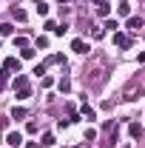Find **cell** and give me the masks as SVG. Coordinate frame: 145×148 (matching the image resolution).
I'll list each match as a JSON object with an SVG mask.
<instances>
[{
  "mask_svg": "<svg viewBox=\"0 0 145 148\" xmlns=\"http://www.w3.org/2000/svg\"><path fill=\"white\" fill-rule=\"evenodd\" d=\"M6 143L12 148H20L23 145V134H20V131H9V134H6Z\"/></svg>",
  "mask_w": 145,
  "mask_h": 148,
  "instance_id": "6da1fadb",
  "label": "cell"
},
{
  "mask_svg": "<svg viewBox=\"0 0 145 148\" xmlns=\"http://www.w3.org/2000/svg\"><path fill=\"white\" fill-rule=\"evenodd\" d=\"M114 46H117V49H128V46H131V37H128L125 32H117V34H114Z\"/></svg>",
  "mask_w": 145,
  "mask_h": 148,
  "instance_id": "7a4b0ae2",
  "label": "cell"
},
{
  "mask_svg": "<svg viewBox=\"0 0 145 148\" xmlns=\"http://www.w3.org/2000/svg\"><path fill=\"white\" fill-rule=\"evenodd\" d=\"M142 23H145V20L140 17V14H128V23H125V29H128V32H134V29H142Z\"/></svg>",
  "mask_w": 145,
  "mask_h": 148,
  "instance_id": "3957f363",
  "label": "cell"
},
{
  "mask_svg": "<svg viewBox=\"0 0 145 148\" xmlns=\"http://www.w3.org/2000/svg\"><path fill=\"white\" fill-rule=\"evenodd\" d=\"M71 51H77V54H85V51H88V43L77 37V40H71Z\"/></svg>",
  "mask_w": 145,
  "mask_h": 148,
  "instance_id": "277c9868",
  "label": "cell"
},
{
  "mask_svg": "<svg viewBox=\"0 0 145 148\" xmlns=\"http://www.w3.org/2000/svg\"><path fill=\"white\" fill-rule=\"evenodd\" d=\"M20 88H29V74H17L14 77V91H20Z\"/></svg>",
  "mask_w": 145,
  "mask_h": 148,
  "instance_id": "5b68a950",
  "label": "cell"
},
{
  "mask_svg": "<svg viewBox=\"0 0 145 148\" xmlns=\"http://www.w3.org/2000/svg\"><path fill=\"white\" fill-rule=\"evenodd\" d=\"M128 134H131L134 140H140V137H142V125H140V123H131V125H128Z\"/></svg>",
  "mask_w": 145,
  "mask_h": 148,
  "instance_id": "8992f818",
  "label": "cell"
},
{
  "mask_svg": "<svg viewBox=\"0 0 145 148\" xmlns=\"http://www.w3.org/2000/svg\"><path fill=\"white\" fill-rule=\"evenodd\" d=\"M117 14H122V17H128V14H131V6H128L125 0H122V3H117Z\"/></svg>",
  "mask_w": 145,
  "mask_h": 148,
  "instance_id": "52a82bcc",
  "label": "cell"
},
{
  "mask_svg": "<svg viewBox=\"0 0 145 148\" xmlns=\"http://www.w3.org/2000/svg\"><path fill=\"white\" fill-rule=\"evenodd\" d=\"M34 49H31V46H26V49H20V57H23V60H34Z\"/></svg>",
  "mask_w": 145,
  "mask_h": 148,
  "instance_id": "ba28073f",
  "label": "cell"
},
{
  "mask_svg": "<svg viewBox=\"0 0 145 148\" xmlns=\"http://www.w3.org/2000/svg\"><path fill=\"white\" fill-rule=\"evenodd\" d=\"M23 117H26V108L23 106H14L12 108V120H23Z\"/></svg>",
  "mask_w": 145,
  "mask_h": 148,
  "instance_id": "9c48e42d",
  "label": "cell"
},
{
  "mask_svg": "<svg viewBox=\"0 0 145 148\" xmlns=\"http://www.w3.org/2000/svg\"><path fill=\"white\" fill-rule=\"evenodd\" d=\"M0 34L12 37V34H14V26H12V23H0Z\"/></svg>",
  "mask_w": 145,
  "mask_h": 148,
  "instance_id": "30bf717a",
  "label": "cell"
},
{
  "mask_svg": "<svg viewBox=\"0 0 145 148\" xmlns=\"http://www.w3.org/2000/svg\"><path fill=\"white\" fill-rule=\"evenodd\" d=\"M12 17H14V20H20V23H26V12L14 6V9H12Z\"/></svg>",
  "mask_w": 145,
  "mask_h": 148,
  "instance_id": "8fae6325",
  "label": "cell"
},
{
  "mask_svg": "<svg viewBox=\"0 0 145 148\" xmlns=\"http://www.w3.org/2000/svg\"><path fill=\"white\" fill-rule=\"evenodd\" d=\"M80 114H83L85 120H94V108H91V106H85V103H83V111H80Z\"/></svg>",
  "mask_w": 145,
  "mask_h": 148,
  "instance_id": "7c38bea8",
  "label": "cell"
},
{
  "mask_svg": "<svg viewBox=\"0 0 145 148\" xmlns=\"http://www.w3.org/2000/svg\"><path fill=\"white\" fill-rule=\"evenodd\" d=\"M14 46H17V49H26V46H29V37H14Z\"/></svg>",
  "mask_w": 145,
  "mask_h": 148,
  "instance_id": "4fadbf2b",
  "label": "cell"
},
{
  "mask_svg": "<svg viewBox=\"0 0 145 148\" xmlns=\"http://www.w3.org/2000/svg\"><path fill=\"white\" fill-rule=\"evenodd\" d=\"M17 94V100H29L31 97V88H20V91H14Z\"/></svg>",
  "mask_w": 145,
  "mask_h": 148,
  "instance_id": "5bb4252c",
  "label": "cell"
},
{
  "mask_svg": "<svg viewBox=\"0 0 145 148\" xmlns=\"http://www.w3.org/2000/svg\"><path fill=\"white\" fill-rule=\"evenodd\" d=\"M97 140V131L94 128H85V143H94Z\"/></svg>",
  "mask_w": 145,
  "mask_h": 148,
  "instance_id": "9a60e30c",
  "label": "cell"
},
{
  "mask_svg": "<svg viewBox=\"0 0 145 148\" xmlns=\"http://www.w3.org/2000/svg\"><path fill=\"white\" fill-rule=\"evenodd\" d=\"M37 14L46 17V14H49V6H46V3H37Z\"/></svg>",
  "mask_w": 145,
  "mask_h": 148,
  "instance_id": "2e32d148",
  "label": "cell"
},
{
  "mask_svg": "<svg viewBox=\"0 0 145 148\" xmlns=\"http://www.w3.org/2000/svg\"><path fill=\"white\" fill-rule=\"evenodd\" d=\"M40 145H54V134H43V143Z\"/></svg>",
  "mask_w": 145,
  "mask_h": 148,
  "instance_id": "e0dca14e",
  "label": "cell"
},
{
  "mask_svg": "<svg viewBox=\"0 0 145 148\" xmlns=\"http://www.w3.org/2000/svg\"><path fill=\"white\" fill-rule=\"evenodd\" d=\"M103 29H108V32H114V29H117V20H114V17H108V20H105V26H103Z\"/></svg>",
  "mask_w": 145,
  "mask_h": 148,
  "instance_id": "ac0fdd59",
  "label": "cell"
},
{
  "mask_svg": "<svg viewBox=\"0 0 145 148\" xmlns=\"http://www.w3.org/2000/svg\"><path fill=\"white\" fill-rule=\"evenodd\" d=\"M40 86H43V88H49V86H54V77H43V80H40Z\"/></svg>",
  "mask_w": 145,
  "mask_h": 148,
  "instance_id": "d6986e66",
  "label": "cell"
},
{
  "mask_svg": "<svg viewBox=\"0 0 145 148\" xmlns=\"http://www.w3.org/2000/svg\"><path fill=\"white\" fill-rule=\"evenodd\" d=\"M68 88H71V83H68V80H60V91L66 94V91H68Z\"/></svg>",
  "mask_w": 145,
  "mask_h": 148,
  "instance_id": "ffe728a7",
  "label": "cell"
},
{
  "mask_svg": "<svg viewBox=\"0 0 145 148\" xmlns=\"http://www.w3.org/2000/svg\"><path fill=\"white\" fill-rule=\"evenodd\" d=\"M43 29H49V32H54V29H57V23H54V20H46V23H43Z\"/></svg>",
  "mask_w": 145,
  "mask_h": 148,
  "instance_id": "44dd1931",
  "label": "cell"
},
{
  "mask_svg": "<svg viewBox=\"0 0 145 148\" xmlns=\"http://www.w3.org/2000/svg\"><path fill=\"white\" fill-rule=\"evenodd\" d=\"M34 74H46V63H37V66H34Z\"/></svg>",
  "mask_w": 145,
  "mask_h": 148,
  "instance_id": "7402d4cb",
  "label": "cell"
},
{
  "mask_svg": "<svg viewBox=\"0 0 145 148\" xmlns=\"http://www.w3.org/2000/svg\"><path fill=\"white\" fill-rule=\"evenodd\" d=\"M137 63H142V66H145V51H140V54H137Z\"/></svg>",
  "mask_w": 145,
  "mask_h": 148,
  "instance_id": "603a6c76",
  "label": "cell"
},
{
  "mask_svg": "<svg viewBox=\"0 0 145 148\" xmlns=\"http://www.w3.org/2000/svg\"><path fill=\"white\" fill-rule=\"evenodd\" d=\"M94 3H103V0H94Z\"/></svg>",
  "mask_w": 145,
  "mask_h": 148,
  "instance_id": "cb8c5ba5",
  "label": "cell"
}]
</instances>
